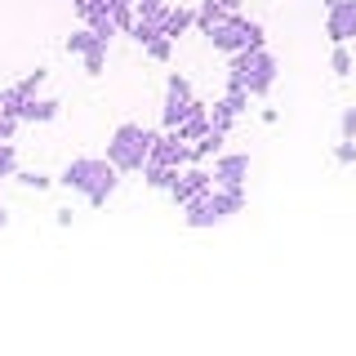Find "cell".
Segmentation results:
<instances>
[{"instance_id":"27","label":"cell","mask_w":356,"mask_h":356,"mask_svg":"<svg viewBox=\"0 0 356 356\" xmlns=\"http://www.w3.org/2000/svg\"><path fill=\"white\" fill-rule=\"evenodd\" d=\"M44 81H49V72H44V67H36V72H27V76H22V81H18V89H22V94H40V85Z\"/></svg>"},{"instance_id":"9","label":"cell","mask_w":356,"mask_h":356,"mask_svg":"<svg viewBox=\"0 0 356 356\" xmlns=\"http://www.w3.org/2000/svg\"><path fill=\"white\" fill-rule=\"evenodd\" d=\"M209 178H214V187H245L250 183V156L245 152H218Z\"/></svg>"},{"instance_id":"5","label":"cell","mask_w":356,"mask_h":356,"mask_svg":"<svg viewBox=\"0 0 356 356\" xmlns=\"http://www.w3.org/2000/svg\"><path fill=\"white\" fill-rule=\"evenodd\" d=\"M205 40L214 44L218 54H227V58H232V54H241V49H259V44H263V22H254V18H245V14H227Z\"/></svg>"},{"instance_id":"21","label":"cell","mask_w":356,"mask_h":356,"mask_svg":"<svg viewBox=\"0 0 356 356\" xmlns=\"http://www.w3.org/2000/svg\"><path fill=\"white\" fill-rule=\"evenodd\" d=\"M143 54H147L152 63H170V58H174V40H170V36H156L152 44H143Z\"/></svg>"},{"instance_id":"31","label":"cell","mask_w":356,"mask_h":356,"mask_svg":"<svg viewBox=\"0 0 356 356\" xmlns=\"http://www.w3.org/2000/svg\"><path fill=\"white\" fill-rule=\"evenodd\" d=\"M339 138H356V103L343 107V116H339Z\"/></svg>"},{"instance_id":"17","label":"cell","mask_w":356,"mask_h":356,"mask_svg":"<svg viewBox=\"0 0 356 356\" xmlns=\"http://www.w3.org/2000/svg\"><path fill=\"white\" fill-rule=\"evenodd\" d=\"M63 44H67V54H76V58H85V54L94 49V44H103V40H98V36H94L89 27H76V31H72V36H67Z\"/></svg>"},{"instance_id":"13","label":"cell","mask_w":356,"mask_h":356,"mask_svg":"<svg viewBox=\"0 0 356 356\" xmlns=\"http://www.w3.org/2000/svg\"><path fill=\"white\" fill-rule=\"evenodd\" d=\"M222 143H227V134L209 125V129H205V134H200V138L192 143V161H196V165H205L209 156H218V152H222Z\"/></svg>"},{"instance_id":"4","label":"cell","mask_w":356,"mask_h":356,"mask_svg":"<svg viewBox=\"0 0 356 356\" xmlns=\"http://www.w3.org/2000/svg\"><path fill=\"white\" fill-rule=\"evenodd\" d=\"M152 138H156V129L138 125V120H125V125H116L111 138H107V161L116 165L120 174H138L143 161H147V152H152Z\"/></svg>"},{"instance_id":"29","label":"cell","mask_w":356,"mask_h":356,"mask_svg":"<svg viewBox=\"0 0 356 356\" xmlns=\"http://www.w3.org/2000/svg\"><path fill=\"white\" fill-rule=\"evenodd\" d=\"M334 161H339V165H356V138H339V143H334Z\"/></svg>"},{"instance_id":"22","label":"cell","mask_w":356,"mask_h":356,"mask_svg":"<svg viewBox=\"0 0 356 356\" xmlns=\"http://www.w3.org/2000/svg\"><path fill=\"white\" fill-rule=\"evenodd\" d=\"M107 14H111V22H116L120 31L134 22V0H107Z\"/></svg>"},{"instance_id":"2","label":"cell","mask_w":356,"mask_h":356,"mask_svg":"<svg viewBox=\"0 0 356 356\" xmlns=\"http://www.w3.org/2000/svg\"><path fill=\"white\" fill-rule=\"evenodd\" d=\"M241 209H245V187H209V192H200L196 200L183 205V222L192 232H205V227H222Z\"/></svg>"},{"instance_id":"25","label":"cell","mask_w":356,"mask_h":356,"mask_svg":"<svg viewBox=\"0 0 356 356\" xmlns=\"http://www.w3.org/2000/svg\"><path fill=\"white\" fill-rule=\"evenodd\" d=\"M14 174H18V152H14V143H0V183Z\"/></svg>"},{"instance_id":"18","label":"cell","mask_w":356,"mask_h":356,"mask_svg":"<svg viewBox=\"0 0 356 356\" xmlns=\"http://www.w3.org/2000/svg\"><path fill=\"white\" fill-rule=\"evenodd\" d=\"M236 111H232V103H227V98H218V103L214 107H209V125H214V129H222V134H232V125H236Z\"/></svg>"},{"instance_id":"16","label":"cell","mask_w":356,"mask_h":356,"mask_svg":"<svg viewBox=\"0 0 356 356\" xmlns=\"http://www.w3.org/2000/svg\"><path fill=\"white\" fill-rule=\"evenodd\" d=\"M125 36L143 49V44H152L156 36H161V22H152V18H138V14H134V22L125 27Z\"/></svg>"},{"instance_id":"34","label":"cell","mask_w":356,"mask_h":356,"mask_svg":"<svg viewBox=\"0 0 356 356\" xmlns=\"http://www.w3.org/2000/svg\"><path fill=\"white\" fill-rule=\"evenodd\" d=\"M5 222H9V214H5V200H0V227H5Z\"/></svg>"},{"instance_id":"24","label":"cell","mask_w":356,"mask_h":356,"mask_svg":"<svg viewBox=\"0 0 356 356\" xmlns=\"http://www.w3.org/2000/svg\"><path fill=\"white\" fill-rule=\"evenodd\" d=\"M22 89L18 85H9V89H0V116H18V107H22Z\"/></svg>"},{"instance_id":"19","label":"cell","mask_w":356,"mask_h":356,"mask_svg":"<svg viewBox=\"0 0 356 356\" xmlns=\"http://www.w3.org/2000/svg\"><path fill=\"white\" fill-rule=\"evenodd\" d=\"M330 72L339 76V81H348V76L356 72V63H352V49H348V44H334V54H330Z\"/></svg>"},{"instance_id":"7","label":"cell","mask_w":356,"mask_h":356,"mask_svg":"<svg viewBox=\"0 0 356 356\" xmlns=\"http://www.w3.org/2000/svg\"><path fill=\"white\" fill-rule=\"evenodd\" d=\"M209 187H214V178H209V170H205V165H196V161H192V165H183V170L174 174V183L165 187V196H170L174 205L183 209L187 200H196L200 192H209Z\"/></svg>"},{"instance_id":"10","label":"cell","mask_w":356,"mask_h":356,"mask_svg":"<svg viewBox=\"0 0 356 356\" xmlns=\"http://www.w3.org/2000/svg\"><path fill=\"white\" fill-rule=\"evenodd\" d=\"M58 111H63V103H58V98L31 94V98H22V107H18V120H22V125H49V120H58Z\"/></svg>"},{"instance_id":"26","label":"cell","mask_w":356,"mask_h":356,"mask_svg":"<svg viewBox=\"0 0 356 356\" xmlns=\"http://www.w3.org/2000/svg\"><path fill=\"white\" fill-rule=\"evenodd\" d=\"M103 67H107V44H94L85 54V76H103Z\"/></svg>"},{"instance_id":"3","label":"cell","mask_w":356,"mask_h":356,"mask_svg":"<svg viewBox=\"0 0 356 356\" xmlns=\"http://www.w3.org/2000/svg\"><path fill=\"white\" fill-rule=\"evenodd\" d=\"M276 58L263 49H241V54H232L227 58V85H236L245 89L250 98H263V94H272V85H276Z\"/></svg>"},{"instance_id":"28","label":"cell","mask_w":356,"mask_h":356,"mask_svg":"<svg viewBox=\"0 0 356 356\" xmlns=\"http://www.w3.org/2000/svg\"><path fill=\"white\" fill-rule=\"evenodd\" d=\"M14 178H18L22 187H36V192H44V187L54 183V178H49V174H40V170H18Z\"/></svg>"},{"instance_id":"11","label":"cell","mask_w":356,"mask_h":356,"mask_svg":"<svg viewBox=\"0 0 356 356\" xmlns=\"http://www.w3.org/2000/svg\"><path fill=\"white\" fill-rule=\"evenodd\" d=\"M192 27H196V9H192V5H170V9H165L161 36H170V40L178 44V36H187Z\"/></svg>"},{"instance_id":"33","label":"cell","mask_w":356,"mask_h":356,"mask_svg":"<svg viewBox=\"0 0 356 356\" xmlns=\"http://www.w3.org/2000/svg\"><path fill=\"white\" fill-rule=\"evenodd\" d=\"M218 5H222V9H241V0H218Z\"/></svg>"},{"instance_id":"35","label":"cell","mask_w":356,"mask_h":356,"mask_svg":"<svg viewBox=\"0 0 356 356\" xmlns=\"http://www.w3.org/2000/svg\"><path fill=\"white\" fill-rule=\"evenodd\" d=\"M321 5H330V0H321Z\"/></svg>"},{"instance_id":"8","label":"cell","mask_w":356,"mask_h":356,"mask_svg":"<svg viewBox=\"0 0 356 356\" xmlns=\"http://www.w3.org/2000/svg\"><path fill=\"white\" fill-rule=\"evenodd\" d=\"M325 36H330V44L356 40V0H330L325 5Z\"/></svg>"},{"instance_id":"32","label":"cell","mask_w":356,"mask_h":356,"mask_svg":"<svg viewBox=\"0 0 356 356\" xmlns=\"http://www.w3.org/2000/svg\"><path fill=\"white\" fill-rule=\"evenodd\" d=\"M18 129H22V120H18V116H0V143H9Z\"/></svg>"},{"instance_id":"14","label":"cell","mask_w":356,"mask_h":356,"mask_svg":"<svg viewBox=\"0 0 356 356\" xmlns=\"http://www.w3.org/2000/svg\"><path fill=\"white\" fill-rule=\"evenodd\" d=\"M227 14H236V9H222L218 0H200V9H196V31H200V36H209V31H214Z\"/></svg>"},{"instance_id":"23","label":"cell","mask_w":356,"mask_h":356,"mask_svg":"<svg viewBox=\"0 0 356 356\" xmlns=\"http://www.w3.org/2000/svg\"><path fill=\"white\" fill-rule=\"evenodd\" d=\"M165 9H170V0H134V14H138V18H152V22H161Z\"/></svg>"},{"instance_id":"12","label":"cell","mask_w":356,"mask_h":356,"mask_svg":"<svg viewBox=\"0 0 356 356\" xmlns=\"http://www.w3.org/2000/svg\"><path fill=\"white\" fill-rule=\"evenodd\" d=\"M205 129H209V107H205V103L196 98V107H192V111H187V116H183V120L174 125V134H178L183 143H196V138H200Z\"/></svg>"},{"instance_id":"20","label":"cell","mask_w":356,"mask_h":356,"mask_svg":"<svg viewBox=\"0 0 356 356\" xmlns=\"http://www.w3.org/2000/svg\"><path fill=\"white\" fill-rule=\"evenodd\" d=\"M85 27H89V31H94V36H98V40H103V44H111V40H116V36H120V27H116V22H111V14H94V18H89V22H85Z\"/></svg>"},{"instance_id":"1","label":"cell","mask_w":356,"mask_h":356,"mask_svg":"<svg viewBox=\"0 0 356 356\" xmlns=\"http://www.w3.org/2000/svg\"><path fill=\"white\" fill-rule=\"evenodd\" d=\"M58 183L67 192H81L89 205H107L111 192H116L120 183V170L107 161V156H76V161H67V170L58 174Z\"/></svg>"},{"instance_id":"6","label":"cell","mask_w":356,"mask_h":356,"mask_svg":"<svg viewBox=\"0 0 356 356\" xmlns=\"http://www.w3.org/2000/svg\"><path fill=\"white\" fill-rule=\"evenodd\" d=\"M196 107V94H192V81H187V76H170V81H165V107H161V125L165 129H174L178 120L187 116V111Z\"/></svg>"},{"instance_id":"15","label":"cell","mask_w":356,"mask_h":356,"mask_svg":"<svg viewBox=\"0 0 356 356\" xmlns=\"http://www.w3.org/2000/svg\"><path fill=\"white\" fill-rule=\"evenodd\" d=\"M138 174H143V183H147V187L165 192V187L174 183V174H178V170H174V165H161V161H143V170H138Z\"/></svg>"},{"instance_id":"30","label":"cell","mask_w":356,"mask_h":356,"mask_svg":"<svg viewBox=\"0 0 356 356\" xmlns=\"http://www.w3.org/2000/svg\"><path fill=\"white\" fill-rule=\"evenodd\" d=\"M76 14H81V22H89L94 14H107V0H72Z\"/></svg>"}]
</instances>
